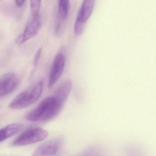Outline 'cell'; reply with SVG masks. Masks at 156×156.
<instances>
[{
  "instance_id": "7",
  "label": "cell",
  "mask_w": 156,
  "mask_h": 156,
  "mask_svg": "<svg viewBox=\"0 0 156 156\" xmlns=\"http://www.w3.org/2000/svg\"><path fill=\"white\" fill-rule=\"evenodd\" d=\"M41 25V19L40 15L32 17L25 26L23 32L16 40L18 44H22L37 34Z\"/></svg>"
},
{
  "instance_id": "11",
  "label": "cell",
  "mask_w": 156,
  "mask_h": 156,
  "mask_svg": "<svg viewBox=\"0 0 156 156\" xmlns=\"http://www.w3.org/2000/svg\"><path fill=\"white\" fill-rule=\"evenodd\" d=\"M23 127V125L20 123L10 124L0 130V142L12 136L19 132Z\"/></svg>"
},
{
  "instance_id": "10",
  "label": "cell",
  "mask_w": 156,
  "mask_h": 156,
  "mask_svg": "<svg viewBox=\"0 0 156 156\" xmlns=\"http://www.w3.org/2000/svg\"><path fill=\"white\" fill-rule=\"evenodd\" d=\"M72 86V81L70 79H66L58 86L53 95L65 104L71 92Z\"/></svg>"
},
{
  "instance_id": "5",
  "label": "cell",
  "mask_w": 156,
  "mask_h": 156,
  "mask_svg": "<svg viewBox=\"0 0 156 156\" xmlns=\"http://www.w3.org/2000/svg\"><path fill=\"white\" fill-rule=\"evenodd\" d=\"M20 79L16 73H6L0 78V96L5 97L13 93L19 86Z\"/></svg>"
},
{
  "instance_id": "4",
  "label": "cell",
  "mask_w": 156,
  "mask_h": 156,
  "mask_svg": "<svg viewBox=\"0 0 156 156\" xmlns=\"http://www.w3.org/2000/svg\"><path fill=\"white\" fill-rule=\"evenodd\" d=\"M95 5L93 0L84 1L78 11L74 25V32L76 35L82 34L87 21L91 16Z\"/></svg>"
},
{
  "instance_id": "6",
  "label": "cell",
  "mask_w": 156,
  "mask_h": 156,
  "mask_svg": "<svg viewBox=\"0 0 156 156\" xmlns=\"http://www.w3.org/2000/svg\"><path fill=\"white\" fill-rule=\"evenodd\" d=\"M65 64V55L62 52H58L55 57L50 70L48 82L49 87H52L59 80L62 74Z\"/></svg>"
},
{
  "instance_id": "13",
  "label": "cell",
  "mask_w": 156,
  "mask_h": 156,
  "mask_svg": "<svg viewBox=\"0 0 156 156\" xmlns=\"http://www.w3.org/2000/svg\"><path fill=\"white\" fill-rule=\"evenodd\" d=\"M42 49L41 48H40V49H38L36 51V53H35V55H34V60L33 62L34 69V70L36 69L38 63H39L40 57H41V55L42 53Z\"/></svg>"
},
{
  "instance_id": "3",
  "label": "cell",
  "mask_w": 156,
  "mask_h": 156,
  "mask_svg": "<svg viewBox=\"0 0 156 156\" xmlns=\"http://www.w3.org/2000/svg\"><path fill=\"white\" fill-rule=\"evenodd\" d=\"M49 135L48 131L41 127L28 129L20 135L13 141L15 147L26 146L34 144L46 139Z\"/></svg>"
},
{
  "instance_id": "2",
  "label": "cell",
  "mask_w": 156,
  "mask_h": 156,
  "mask_svg": "<svg viewBox=\"0 0 156 156\" xmlns=\"http://www.w3.org/2000/svg\"><path fill=\"white\" fill-rule=\"evenodd\" d=\"M43 81L41 80L18 95L9 104L12 109H20L30 106L39 99L42 94Z\"/></svg>"
},
{
  "instance_id": "12",
  "label": "cell",
  "mask_w": 156,
  "mask_h": 156,
  "mask_svg": "<svg viewBox=\"0 0 156 156\" xmlns=\"http://www.w3.org/2000/svg\"><path fill=\"white\" fill-rule=\"evenodd\" d=\"M31 13L32 17H36L40 15L41 1H30Z\"/></svg>"
},
{
  "instance_id": "1",
  "label": "cell",
  "mask_w": 156,
  "mask_h": 156,
  "mask_svg": "<svg viewBox=\"0 0 156 156\" xmlns=\"http://www.w3.org/2000/svg\"><path fill=\"white\" fill-rule=\"evenodd\" d=\"M64 105L65 103L52 95L44 98L36 108L30 111L26 115V119L34 122L50 121L58 115Z\"/></svg>"
},
{
  "instance_id": "15",
  "label": "cell",
  "mask_w": 156,
  "mask_h": 156,
  "mask_svg": "<svg viewBox=\"0 0 156 156\" xmlns=\"http://www.w3.org/2000/svg\"><path fill=\"white\" fill-rule=\"evenodd\" d=\"M26 2V1H23V0H21V1H15L14 2L16 4V6L18 7H21L24 5V3Z\"/></svg>"
},
{
  "instance_id": "8",
  "label": "cell",
  "mask_w": 156,
  "mask_h": 156,
  "mask_svg": "<svg viewBox=\"0 0 156 156\" xmlns=\"http://www.w3.org/2000/svg\"><path fill=\"white\" fill-rule=\"evenodd\" d=\"M62 146V140L55 139L40 145L34 151L32 156H53L56 155Z\"/></svg>"
},
{
  "instance_id": "9",
  "label": "cell",
  "mask_w": 156,
  "mask_h": 156,
  "mask_svg": "<svg viewBox=\"0 0 156 156\" xmlns=\"http://www.w3.org/2000/svg\"><path fill=\"white\" fill-rule=\"evenodd\" d=\"M70 9V1L67 0H61L58 1V22L56 27V33L62 30V25L67 20Z\"/></svg>"
},
{
  "instance_id": "14",
  "label": "cell",
  "mask_w": 156,
  "mask_h": 156,
  "mask_svg": "<svg viewBox=\"0 0 156 156\" xmlns=\"http://www.w3.org/2000/svg\"><path fill=\"white\" fill-rule=\"evenodd\" d=\"M77 156H99L98 151L94 149H89Z\"/></svg>"
}]
</instances>
